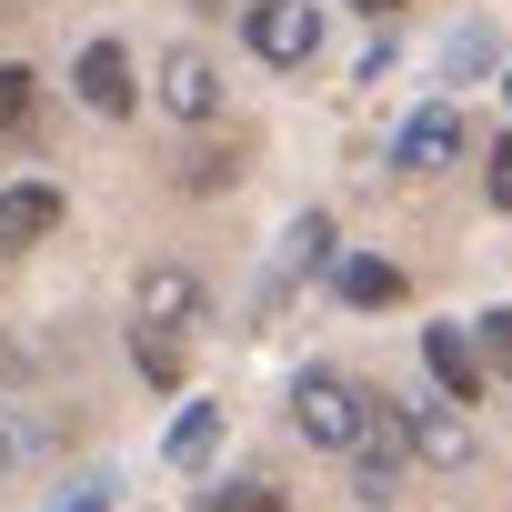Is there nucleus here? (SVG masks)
<instances>
[{
	"label": "nucleus",
	"instance_id": "obj_21",
	"mask_svg": "<svg viewBox=\"0 0 512 512\" xmlns=\"http://www.w3.org/2000/svg\"><path fill=\"white\" fill-rule=\"evenodd\" d=\"M181 181H191V191H221V181H231V161H221V151H191V161H181Z\"/></svg>",
	"mask_w": 512,
	"mask_h": 512
},
{
	"label": "nucleus",
	"instance_id": "obj_10",
	"mask_svg": "<svg viewBox=\"0 0 512 512\" xmlns=\"http://www.w3.org/2000/svg\"><path fill=\"white\" fill-rule=\"evenodd\" d=\"M332 292H342L352 312H392L412 282H402V262H392V251H342V262H332Z\"/></svg>",
	"mask_w": 512,
	"mask_h": 512
},
{
	"label": "nucleus",
	"instance_id": "obj_20",
	"mask_svg": "<svg viewBox=\"0 0 512 512\" xmlns=\"http://www.w3.org/2000/svg\"><path fill=\"white\" fill-rule=\"evenodd\" d=\"M41 442H51L41 422H0V472H11V462H41Z\"/></svg>",
	"mask_w": 512,
	"mask_h": 512
},
{
	"label": "nucleus",
	"instance_id": "obj_5",
	"mask_svg": "<svg viewBox=\"0 0 512 512\" xmlns=\"http://www.w3.org/2000/svg\"><path fill=\"white\" fill-rule=\"evenodd\" d=\"M402 452H412V422H402V402H372V432L342 452V462H352V492H362V502H392V482H402Z\"/></svg>",
	"mask_w": 512,
	"mask_h": 512
},
{
	"label": "nucleus",
	"instance_id": "obj_2",
	"mask_svg": "<svg viewBox=\"0 0 512 512\" xmlns=\"http://www.w3.org/2000/svg\"><path fill=\"white\" fill-rule=\"evenodd\" d=\"M241 41L262 71H312L322 61V0H251L241 11Z\"/></svg>",
	"mask_w": 512,
	"mask_h": 512
},
{
	"label": "nucleus",
	"instance_id": "obj_22",
	"mask_svg": "<svg viewBox=\"0 0 512 512\" xmlns=\"http://www.w3.org/2000/svg\"><path fill=\"white\" fill-rule=\"evenodd\" d=\"M61 512H111V482H81V492H71Z\"/></svg>",
	"mask_w": 512,
	"mask_h": 512
},
{
	"label": "nucleus",
	"instance_id": "obj_14",
	"mask_svg": "<svg viewBox=\"0 0 512 512\" xmlns=\"http://www.w3.org/2000/svg\"><path fill=\"white\" fill-rule=\"evenodd\" d=\"M322 262H342L332 251V211H302L292 221V272H322Z\"/></svg>",
	"mask_w": 512,
	"mask_h": 512
},
{
	"label": "nucleus",
	"instance_id": "obj_11",
	"mask_svg": "<svg viewBox=\"0 0 512 512\" xmlns=\"http://www.w3.org/2000/svg\"><path fill=\"white\" fill-rule=\"evenodd\" d=\"M51 231H61V191L51 181H11V191H0V251H31Z\"/></svg>",
	"mask_w": 512,
	"mask_h": 512
},
{
	"label": "nucleus",
	"instance_id": "obj_23",
	"mask_svg": "<svg viewBox=\"0 0 512 512\" xmlns=\"http://www.w3.org/2000/svg\"><path fill=\"white\" fill-rule=\"evenodd\" d=\"M352 11H362V21L382 31V21H402V0H352Z\"/></svg>",
	"mask_w": 512,
	"mask_h": 512
},
{
	"label": "nucleus",
	"instance_id": "obj_17",
	"mask_svg": "<svg viewBox=\"0 0 512 512\" xmlns=\"http://www.w3.org/2000/svg\"><path fill=\"white\" fill-rule=\"evenodd\" d=\"M31 101H41V81H31L21 61H0V131H21V121H31Z\"/></svg>",
	"mask_w": 512,
	"mask_h": 512
},
{
	"label": "nucleus",
	"instance_id": "obj_9",
	"mask_svg": "<svg viewBox=\"0 0 512 512\" xmlns=\"http://www.w3.org/2000/svg\"><path fill=\"white\" fill-rule=\"evenodd\" d=\"M131 302H141V322H151V332H191V322H201V272H181V262H151Z\"/></svg>",
	"mask_w": 512,
	"mask_h": 512
},
{
	"label": "nucleus",
	"instance_id": "obj_6",
	"mask_svg": "<svg viewBox=\"0 0 512 512\" xmlns=\"http://www.w3.org/2000/svg\"><path fill=\"white\" fill-rule=\"evenodd\" d=\"M71 91H81L101 121H131V111H141V71H131V51H121V41H91V51H81V71H71Z\"/></svg>",
	"mask_w": 512,
	"mask_h": 512
},
{
	"label": "nucleus",
	"instance_id": "obj_16",
	"mask_svg": "<svg viewBox=\"0 0 512 512\" xmlns=\"http://www.w3.org/2000/svg\"><path fill=\"white\" fill-rule=\"evenodd\" d=\"M131 362H141V382H181V342H161L151 322L131 332Z\"/></svg>",
	"mask_w": 512,
	"mask_h": 512
},
{
	"label": "nucleus",
	"instance_id": "obj_13",
	"mask_svg": "<svg viewBox=\"0 0 512 512\" xmlns=\"http://www.w3.org/2000/svg\"><path fill=\"white\" fill-rule=\"evenodd\" d=\"M211 442H221V412H211V402H191V412L171 422V442H161V452H171L181 472H201V462H211Z\"/></svg>",
	"mask_w": 512,
	"mask_h": 512
},
{
	"label": "nucleus",
	"instance_id": "obj_12",
	"mask_svg": "<svg viewBox=\"0 0 512 512\" xmlns=\"http://www.w3.org/2000/svg\"><path fill=\"white\" fill-rule=\"evenodd\" d=\"M492 61H502V31H492V21H462V31L442 41V71H452V81H472V71H492Z\"/></svg>",
	"mask_w": 512,
	"mask_h": 512
},
{
	"label": "nucleus",
	"instance_id": "obj_7",
	"mask_svg": "<svg viewBox=\"0 0 512 512\" xmlns=\"http://www.w3.org/2000/svg\"><path fill=\"white\" fill-rule=\"evenodd\" d=\"M422 362H432V382H442V402H482V382H492V362H482V342H462V322H432L422 332Z\"/></svg>",
	"mask_w": 512,
	"mask_h": 512
},
{
	"label": "nucleus",
	"instance_id": "obj_1",
	"mask_svg": "<svg viewBox=\"0 0 512 512\" xmlns=\"http://www.w3.org/2000/svg\"><path fill=\"white\" fill-rule=\"evenodd\" d=\"M292 432H302L312 452H352V442L372 432V392H362L352 372H332V362H312V372L292 382Z\"/></svg>",
	"mask_w": 512,
	"mask_h": 512
},
{
	"label": "nucleus",
	"instance_id": "obj_4",
	"mask_svg": "<svg viewBox=\"0 0 512 512\" xmlns=\"http://www.w3.org/2000/svg\"><path fill=\"white\" fill-rule=\"evenodd\" d=\"M472 151V121L452 111V101H422L402 131H392V171H452Z\"/></svg>",
	"mask_w": 512,
	"mask_h": 512
},
{
	"label": "nucleus",
	"instance_id": "obj_8",
	"mask_svg": "<svg viewBox=\"0 0 512 512\" xmlns=\"http://www.w3.org/2000/svg\"><path fill=\"white\" fill-rule=\"evenodd\" d=\"M402 422H412V452L432 472H472V412L462 402H402Z\"/></svg>",
	"mask_w": 512,
	"mask_h": 512
},
{
	"label": "nucleus",
	"instance_id": "obj_24",
	"mask_svg": "<svg viewBox=\"0 0 512 512\" xmlns=\"http://www.w3.org/2000/svg\"><path fill=\"white\" fill-rule=\"evenodd\" d=\"M502 101H512V71H502Z\"/></svg>",
	"mask_w": 512,
	"mask_h": 512
},
{
	"label": "nucleus",
	"instance_id": "obj_15",
	"mask_svg": "<svg viewBox=\"0 0 512 512\" xmlns=\"http://www.w3.org/2000/svg\"><path fill=\"white\" fill-rule=\"evenodd\" d=\"M201 512H282V492H272V482H211Z\"/></svg>",
	"mask_w": 512,
	"mask_h": 512
},
{
	"label": "nucleus",
	"instance_id": "obj_19",
	"mask_svg": "<svg viewBox=\"0 0 512 512\" xmlns=\"http://www.w3.org/2000/svg\"><path fill=\"white\" fill-rule=\"evenodd\" d=\"M472 342H482V362H492V372H512V302H502V312H482V322H472Z\"/></svg>",
	"mask_w": 512,
	"mask_h": 512
},
{
	"label": "nucleus",
	"instance_id": "obj_3",
	"mask_svg": "<svg viewBox=\"0 0 512 512\" xmlns=\"http://www.w3.org/2000/svg\"><path fill=\"white\" fill-rule=\"evenodd\" d=\"M151 101H161L181 131H211V121H221V71H211V51H161Z\"/></svg>",
	"mask_w": 512,
	"mask_h": 512
},
{
	"label": "nucleus",
	"instance_id": "obj_18",
	"mask_svg": "<svg viewBox=\"0 0 512 512\" xmlns=\"http://www.w3.org/2000/svg\"><path fill=\"white\" fill-rule=\"evenodd\" d=\"M482 201H492V211H512V131L482 151Z\"/></svg>",
	"mask_w": 512,
	"mask_h": 512
}]
</instances>
